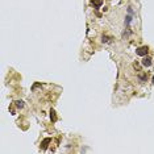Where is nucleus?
I'll return each mask as SVG.
<instances>
[{"label": "nucleus", "instance_id": "nucleus-1", "mask_svg": "<svg viewBox=\"0 0 154 154\" xmlns=\"http://www.w3.org/2000/svg\"><path fill=\"white\" fill-rule=\"evenodd\" d=\"M147 53H149V48L147 46H141L136 50V54L140 55V57H145V55H147Z\"/></svg>", "mask_w": 154, "mask_h": 154}, {"label": "nucleus", "instance_id": "nucleus-2", "mask_svg": "<svg viewBox=\"0 0 154 154\" xmlns=\"http://www.w3.org/2000/svg\"><path fill=\"white\" fill-rule=\"evenodd\" d=\"M50 142H51V138H50V137H46V138H44V141L41 142V149H42V150H46L48 146L50 145Z\"/></svg>", "mask_w": 154, "mask_h": 154}, {"label": "nucleus", "instance_id": "nucleus-3", "mask_svg": "<svg viewBox=\"0 0 154 154\" xmlns=\"http://www.w3.org/2000/svg\"><path fill=\"white\" fill-rule=\"evenodd\" d=\"M141 63H142V66H145V67H150L152 66V58L145 55V57L142 58V61H141Z\"/></svg>", "mask_w": 154, "mask_h": 154}, {"label": "nucleus", "instance_id": "nucleus-4", "mask_svg": "<svg viewBox=\"0 0 154 154\" xmlns=\"http://www.w3.org/2000/svg\"><path fill=\"white\" fill-rule=\"evenodd\" d=\"M91 5H92L95 9H97L103 5V0H92V1H91Z\"/></svg>", "mask_w": 154, "mask_h": 154}, {"label": "nucleus", "instance_id": "nucleus-5", "mask_svg": "<svg viewBox=\"0 0 154 154\" xmlns=\"http://www.w3.org/2000/svg\"><path fill=\"white\" fill-rule=\"evenodd\" d=\"M50 120L53 121V123H55V121L58 120V117H57V113H55V111L53 109V108H51V109H50Z\"/></svg>", "mask_w": 154, "mask_h": 154}, {"label": "nucleus", "instance_id": "nucleus-6", "mask_svg": "<svg viewBox=\"0 0 154 154\" xmlns=\"http://www.w3.org/2000/svg\"><path fill=\"white\" fill-rule=\"evenodd\" d=\"M138 79L141 83H145V82L147 80V74L146 73H142V74H138Z\"/></svg>", "mask_w": 154, "mask_h": 154}, {"label": "nucleus", "instance_id": "nucleus-7", "mask_svg": "<svg viewBox=\"0 0 154 154\" xmlns=\"http://www.w3.org/2000/svg\"><path fill=\"white\" fill-rule=\"evenodd\" d=\"M15 106L17 107L19 109H21V108L24 107V101H22V100H16V101H15Z\"/></svg>", "mask_w": 154, "mask_h": 154}, {"label": "nucleus", "instance_id": "nucleus-8", "mask_svg": "<svg viewBox=\"0 0 154 154\" xmlns=\"http://www.w3.org/2000/svg\"><path fill=\"white\" fill-rule=\"evenodd\" d=\"M130 21H132V16L128 15L126 17H125V25H129V24H130Z\"/></svg>", "mask_w": 154, "mask_h": 154}, {"label": "nucleus", "instance_id": "nucleus-9", "mask_svg": "<svg viewBox=\"0 0 154 154\" xmlns=\"http://www.w3.org/2000/svg\"><path fill=\"white\" fill-rule=\"evenodd\" d=\"M38 87H41V83H34L33 86H32V91H34L36 88H38Z\"/></svg>", "mask_w": 154, "mask_h": 154}, {"label": "nucleus", "instance_id": "nucleus-10", "mask_svg": "<svg viewBox=\"0 0 154 154\" xmlns=\"http://www.w3.org/2000/svg\"><path fill=\"white\" fill-rule=\"evenodd\" d=\"M133 67H134V68H137V70L140 71V65L137 63V62H134V63H133Z\"/></svg>", "mask_w": 154, "mask_h": 154}, {"label": "nucleus", "instance_id": "nucleus-11", "mask_svg": "<svg viewBox=\"0 0 154 154\" xmlns=\"http://www.w3.org/2000/svg\"><path fill=\"white\" fill-rule=\"evenodd\" d=\"M103 42H109V38L107 37V36H103V40H101Z\"/></svg>", "mask_w": 154, "mask_h": 154}, {"label": "nucleus", "instance_id": "nucleus-12", "mask_svg": "<svg viewBox=\"0 0 154 154\" xmlns=\"http://www.w3.org/2000/svg\"><path fill=\"white\" fill-rule=\"evenodd\" d=\"M153 84H154V77H153Z\"/></svg>", "mask_w": 154, "mask_h": 154}]
</instances>
